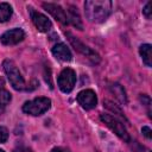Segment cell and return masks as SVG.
Wrapping results in <instances>:
<instances>
[{
  "instance_id": "cell-1",
  "label": "cell",
  "mask_w": 152,
  "mask_h": 152,
  "mask_svg": "<svg viewBox=\"0 0 152 152\" xmlns=\"http://www.w3.org/2000/svg\"><path fill=\"white\" fill-rule=\"evenodd\" d=\"M84 12L90 23H103L112 13V1L88 0L84 2Z\"/></svg>"
},
{
  "instance_id": "cell-2",
  "label": "cell",
  "mask_w": 152,
  "mask_h": 152,
  "mask_svg": "<svg viewBox=\"0 0 152 152\" xmlns=\"http://www.w3.org/2000/svg\"><path fill=\"white\" fill-rule=\"evenodd\" d=\"M2 66H4V70L7 75L10 83L12 84V87L15 90H24L25 89V81H24L20 71L18 70L17 65L14 64V62L11 59H5L2 63Z\"/></svg>"
},
{
  "instance_id": "cell-3",
  "label": "cell",
  "mask_w": 152,
  "mask_h": 152,
  "mask_svg": "<svg viewBox=\"0 0 152 152\" xmlns=\"http://www.w3.org/2000/svg\"><path fill=\"white\" fill-rule=\"evenodd\" d=\"M100 119H101V121H102L110 131H113L120 139H122V140L126 141V142H129V140H131L129 134H128L126 127L124 126V124H122L119 119H116V118L113 116V115L104 114V113L100 115Z\"/></svg>"
},
{
  "instance_id": "cell-4",
  "label": "cell",
  "mask_w": 152,
  "mask_h": 152,
  "mask_svg": "<svg viewBox=\"0 0 152 152\" xmlns=\"http://www.w3.org/2000/svg\"><path fill=\"white\" fill-rule=\"evenodd\" d=\"M51 107V100L48 97H36L31 101H26L23 106V110L26 114L38 116L44 114Z\"/></svg>"
},
{
  "instance_id": "cell-5",
  "label": "cell",
  "mask_w": 152,
  "mask_h": 152,
  "mask_svg": "<svg viewBox=\"0 0 152 152\" xmlns=\"http://www.w3.org/2000/svg\"><path fill=\"white\" fill-rule=\"evenodd\" d=\"M65 36L68 37L70 44L72 45V48H74L77 52H80L81 55H83L84 57H87L88 59H90L93 63H99V62H100V56H99L94 50H91L89 46H87L86 44H83L78 38L74 37L70 32H66Z\"/></svg>"
},
{
  "instance_id": "cell-6",
  "label": "cell",
  "mask_w": 152,
  "mask_h": 152,
  "mask_svg": "<svg viewBox=\"0 0 152 152\" xmlns=\"http://www.w3.org/2000/svg\"><path fill=\"white\" fill-rule=\"evenodd\" d=\"M58 87L63 93H70L76 83V72L71 68H65L61 71L58 80Z\"/></svg>"
},
{
  "instance_id": "cell-7",
  "label": "cell",
  "mask_w": 152,
  "mask_h": 152,
  "mask_svg": "<svg viewBox=\"0 0 152 152\" xmlns=\"http://www.w3.org/2000/svg\"><path fill=\"white\" fill-rule=\"evenodd\" d=\"M77 102L81 104L84 109H93L97 104V97L94 90L91 89H84L77 94Z\"/></svg>"
},
{
  "instance_id": "cell-8",
  "label": "cell",
  "mask_w": 152,
  "mask_h": 152,
  "mask_svg": "<svg viewBox=\"0 0 152 152\" xmlns=\"http://www.w3.org/2000/svg\"><path fill=\"white\" fill-rule=\"evenodd\" d=\"M24 38H25V32L21 28H12L6 31L1 36L0 40L4 45H15L20 43Z\"/></svg>"
},
{
  "instance_id": "cell-9",
  "label": "cell",
  "mask_w": 152,
  "mask_h": 152,
  "mask_svg": "<svg viewBox=\"0 0 152 152\" xmlns=\"http://www.w3.org/2000/svg\"><path fill=\"white\" fill-rule=\"evenodd\" d=\"M43 7L45 11H48L55 19H57L59 23H62L63 25H68V17H66V12L57 4H52V2H44Z\"/></svg>"
},
{
  "instance_id": "cell-10",
  "label": "cell",
  "mask_w": 152,
  "mask_h": 152,
  "mask_svg": "<svg viewBox=\"0 0 152 152\" xmlns=\"http://www.w3.org/2000/svg\"><path fill=\"white\" fill-rule=\"evenodd\" d=\"M30 14H31V19H32V21H33V24L38 31H40V32L50 31L52 24L48 19V17H45L44 14H42L39 12H36L33 8H30Z\"/></svg>"
},
{
  "instance_id": "cell-11",
  "label": "cell",
  "mask_w": 152,
  "mask_h": 152,
  "mask_svg": "<svg viewBox=\"0 0 152 152\" xmlns=\"http://www.w3.org/2000/svg\"><path fill=\"white\" fill-rule=\"evenodd\" d=\"M52 53L57 59H59L62 62H70L72 58V55H71L69 48L63 43H57L52 48Z\"/></svg>"
},
{
  "instance_id": "cell-12",
  "label": "cell",
  "mask_w": 152,
  "mask_h": 152,
  "mask_svg": "<svg viewBox=\"0 0 152 152\" xmlns=\"http://www.w3.org/2000/svg\"><path fill=\"white\" fill-rule=\"evenodd\" d=\"M68 13H66V17H68V21L75 26L76 28L78 30H83V24H82V20H81V17H80V13L77 11V7L70 5L68 7Z\"/></svg>"
},
{
  "instance_id": "cell-13",
  "label": "cell",
  "mask_w": 152,
  "mask_h": 152,
  "mask_svg": "<svg viewBox=\"0 0 152 152\" xmlns=\"http://www.w3.org/2000/svg\"><path fill=\"white\" fill-rule=\"evenodd\" d=\"M109 89L112 91V94L119 100L120 103L122 104H126L127 103V95H126V91L125 89L119 84V83H112L109 86Z\"/></svg>"
},
{
  "instance_id": "cell-14",
  "label": "cell",
  "mask_w": 152,
  "mask_h": 152,
  "mask_svg": "<svg viewBox=\"0 0 152 152\" xmlns=\"http://www.w3.org/2000/svg\"><path fill=\"white\" fill-rule=\"evenodd\" d=\"M151 45L150 44H142L139 49V52H140V56L142 58V62L147 65V66H151L152 65V52H151Z\"/></svg>"
},
{
  "instance_id": "cell-15",
  "label": "cell",
  "mask_w": 152,
  "mask_h": 152,
  "mask_svg": "<svg viewBox=\"0 0 152 152\" xmlns=\"http://www.w3.org/2000/svg\"><path fill=\"white\" fill-rule=\"evenodd\" d=\"M12 7L10 4L7 2H1L0 4V23H5L7 20H10V18L12 17Z\"/></svg>"
},
{
  "instance_id": "cell-16",
  "label": "cell",
  "mask_w": 152,
  "mask_h": 152,
  "mask_svg": "<svg viewBox=\"0 0 152 152\" xmlns=\"http://www.w3.org/2000/svg\"><path fill=\"white\" fill-rule=\"evenodd\" d=\"M103 104H104V107H106L107 109H109L110 112H113L114 114H116L120 119H124L125 121H127V119H126L125 114L122 113V110H121L119 107H116V104H115V103H113V102H112V101H109V100H104V101H103Z\"/></svg>"
},
{
  "instance_id": "cell-17",
  "label": "cell",
  "mask_w": 152,
  "mask_h": 152,
  "mask_svg": "<svg viewBox=\"0 0 152 152\" xmlns=\"http://www.w3.org/2000/svg\"><path fill=\"white\" fill-rule=\"evenodd\" d=\"M132 148H133V152H151L148 148H146L145 146L140 145V144H139V142H137V141H134V142H133Z\"/></svg>"
},
{
  "instance_id": "cell-18",
  "label": "cell",
  "mask_w": 152,
  "mask_h": 152,
  "mask_svg": "<svg viewBox=\"0 0 152 152\" xmlns=\"http://www.w3.org/2000/svg\"><path fill=\"white\" fill-rule=\"evenodd\" d=\"M140 101L142 102L144 106H146L148 108V116L151 118V110H150V104H151V99L147 96V95H140Z\"/></svg>"
},
{
  "instance_id": "cell-19",
  "label": "cell",
  "mask_w": 152,
  "mask_h": 152,
  "mask_svg": "<svg viewBox=\"0 0 152 152\" xmlns=\"http://www.w3.org/2000/svg\"><path fill=\"white\" fill-rule=\"evenodd\" d=\"M8 139V131L5 127L0 126V144L6 142V140Z\"/></svg>"
},
{
  "instance_id": "cell-20",
  "label": "cell",
  "mask_w": 152,
  "mask_h": 152,
  "mask_svg": "<svg viewBox=\"0 0 152 152\" xmlns=\"http://www.w3.org/2000/svg\"><path fill=\"white\" fill-rule=\"evenodd\" d=\"M151 6H152V4H151V2H147V4L145 5L144 10H142V13H144V15H145L147 19H151V17H152V10H151Z\"/></svg>"
},
{
  "instance_id": "cell-21",
  "label": "cell",
  "mask_w": 152,
  "mask_h": 152,
  "mask_svg": "<svg viewBox=\"0 0 152 152\" xmlns=\"http://www.w3.org/2000/svg\"><path fill=\"white\" fill-rule=\"evenodd\" d=\"M141 132H142V134H144L147 139H151V133H152V131H151V128H150V127L144 126V127H142V129H141Z\"/></svg>"
},
{
  "instance_id": "cell-22",
  "label": "cell",
  "mask_w": 152,
  "mask_h": 152,
  "mask_svg": "<svg viewBox=\"0 0 152 152\" xmlns=\"http://www.w3.org/2000/svg\"><path fill=\"white\" fill-rule=\"evenodd\" d=\"M13 152H32V150H31V148H28V147H24V146H21V147L15 148Z\"/></svg>"
},
{
  "instance_id": "cell-23",
  "label": "cell",
  "mask_w": 152,
  "mask_h": 152,
  "mask_svg": "<svg viewBox=\"0 0 152 152\" xmlns=\"http://www.w3.org/2000/svg\"><path fill=\"white\" fill-rule=\"evenodd\" d=\"M51 152H70V151L66 148H63V147H55V148H52Z\"/></svg>"
},
{
  "instance_id": "cell-24",
  "label": "cell",
  "mask_w": 152,
  "mask_h": 152,
  "mask_svg": "<svg viewBox=\"0 0 152 152\" xmlns=\"http://www.w3.org/2000/svg\"><path fill=\"white\" fill-rule=\"evenodd\" d=\"M4 84H5V83H4V80H2L1 77H0V89H2V88H5V87H4Z\"/></svg>"
},
{
  "instance_id": "cell-25",
  "label": "cell",
  "mask_w": 152,
  "mask_h": 152,
  "mask_svg": "<svg viewBox=\"0 0 152 152\" xmlns=\"http://www.w3.org/2000/svg\"><path fill=\"white\" fill-rule=\"evenodd\" d=\"M0 152H5V151H4V150H0Z\"/></svg>"
}]
</instances>
